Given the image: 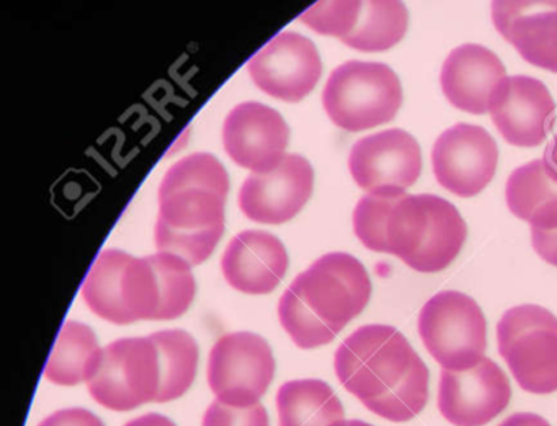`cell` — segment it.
<instances>
[{
	"instance_id": "44dd1931",
	"label": "cell",
	"mask_w": 557,
	"mask_h": 426,
	"mask_svg": "<svg viewBox=\"0 0 557 426\" xmlns=\"http://www.w3.org/2000/svg\"><path fill=\"white\" fill-rule=\"evenodd\" d=\"M508 210L531 229H557V175L543 159L511 172L505 188Z\"/></svg>"
},
{
	"instance_id": "4fadbf2b",
	"label": "cell",
	"mask_w": 557,
	"mask_h": 426,
	"mask_svg": "<svg viewBox=\"0 0 557 426\" xmlns=\"http://www.w3.org/2000/svg\"><path fill=\"white\" fill-rule=\"evenodd\" d=\"M510 399V380L488 358L472 369H443L440 376V413L455 426L487 425L507 409Z\"/></svg>"
},
{
	"instance_id": "ba28073f",
	"label": "cell",
	"mask_w": 557,
	"mask_h": 426,
	"mask_svg": "<svg viewBox=\"0 0 557 426\" xmlns=\"http://www.w3.org/2000/svg\"><path fill=\"white\" fill-rule=\"evenodd\" d=\"M419 334L443 369L462 373L485 358L487 322L465 292L442 291L429 299L420 311Z\"/></svg>"
},
{
	"instance_id": "4316f807",
	"label": "cell",
	"mask_w": 557,
	"mask_h": 426,
	"mask_svg": "<svg viewBox=\"0 0 557 426\" xmlns=\"http://www.w3.org/2000/svg\"><path fill=\"white\" fill-rule=\"evenodd\" d=\"M406 191L384 188L364 195L354 211V229L360 242L373 252L387 253V223Z\"/></svg>"
},
{
	"instance_id": "3957f363",
	"label": "cell",
	"mask_w": 557,
	"mask_h": 426,
	"mask_svg": "<svg viewBox=\"0 0 557 426\" xmlns=\"http://www.w3.org/2000/svg\"><path fill=\"white\" fill-rule=\"evenodd\" d=\"M370 298L371 279L361 262L348 253H327L283 292L278 317L299 348L312 350L331 343Z\"/></svg>"
},
{
	"instance_id": "5bb4252c",
	"label": "cell",
	"mask_w": 557,
	"mask_h": 426,
	"mask_svg": "<svg viewBox=\"0 0 557 426\" xmlns=\"http://www.w3.org/2000/svg\"><path fill=\"white\" fill-rule=\"evenodd\" d=\"M488 113L502 138L518 148H536L553 128L554 105L549 90L530 76L502 79L492 90Z\"/></svg>"
},
{
	"instance_id": "484cf974",
	"label": "cell",
	"mask_w": 557,
	"mask_h": 426,
	"mask_svg": "<svg viewBox=\"0 0 557 426\" xmlns=\"http://www.w3.org/2000/svg\"><path fill=\"white\" fill-rule=\"evenodd\" d=\"M158 276L159 304L156 321H172L181 317L190 308L197 292V283L191 275L190 263L172 253L159 252L148 255Z\"/></svg>"
},
{
	"instance_id": "d6a6232c",
	"label": "cell",
	"mask_w": 557,
	"mask_h": 426,
	"mask_svg": "<svg viewBox=\"0 0 557 426\" xmlns=\"http://www.w3.org/2000/svg\"><path fill=\"white\" fill-rule=\"evenodd\" d=\"M125 426H177L168 416L161 415V413H146V415L138 416V418L132 419L126 423Z\"/></svg>"
},
{
	"instance_id": "8992f818",
	"label": "cell",
	"mask_w": 557,
	"mask_h": 426,
	"mask_svg": "<svg viewBox=\"0 0 557 426\" xmlns=\"http://www.w3.org/2000/svg\"><path fill=\"white\" fill-rule=\"evenodd\" d=\"M83 298L94 314L116 325L156 321L158 276L148 256L136 259L122 250H103L83 285Z\"/></svg>"
},
{
	"instance_id": "2e32d148",
	"label": "cell",
	"mask_w": 557,
	"mask_h": 426,
	"mask_svg": "<svg viewBox=\"0 0 557 426\" xmlns=\"http://www.w3.org/2000/svg\"><path fill=\"white\" fill-rule=\"evenodd\" d=\"M351 177L368 193L384 188L406 191L419 180L422 151L404 129H386L355 142L348 158Z\"/></svg>"
},
{
	"instance_id": "d4e9b609",
	"label": "cell",
	"mask_w": 557,
	"mask_h": 426,
	"mask_svg": "<svg viewBox=\"0 0 557 426\" xmlns=\"http://www.w3.org/2000/svg\"><path fill=\"white\" fill-rule=\"evenodd\" d=\"M161 364V390L156 402L164 403L184 396L197 376L198 344L184 330H162L149 335Z\"/></svg>"
},
{
	"instance_id": "e575fe53",
	"label": "cell",
	"mask_w": 557,
	"mask_h": 426,
	"mask_svg": "<svg viewBox=\"0 0 557 426\" xmlns=\"http://www.w3.org/2000/svg\"><path fill=\"white\" fill-rule=\"evenodd\" d=\"M334 426H373L370 423L361 422V419H344V422L335 423Z\"/></svg>"
},
{
	"instance_id": "277c9868",
	"label": "cell",
	"mask_w": 557,
	"mask_h": 426,
	"mask_svg": "<svg viewBox=\"0 0 557 426\" xmlns=\"http://www.w3.org/2000/svg\"><path fill=\"white\" fill-rule=\"evenodd\" d=\"M387 253L419 273L448 268L461 252L468 227L455 204L436 195H407L387 223Z\"/></svg>"
},
{
	"instance_id": "f1b7e54d",
	"label": "cell",
	"mask_w": 557,
	"mask_h": 426,
	"mask_svg": "<svg viewBox=\"0 0 557 426\" xmlns=\"http://www.w3.org/2000/svg\"><path fill=\"white\" fill-rule=\"evenodd\" d=\"M201 426H270L269 413L262 403L236 409L214 400L208 406Z\"/></svg>"
},
{
	"instance_id": "836d02e7",
	"label": "cell",
	"mask_w": 557,
	"mask_h": 426,
	"mask_svg": "<svg viewBox=\"0 0 557 426\" xmlns=\"http://www.w3.org/2000/svg\"><path fill=\"white\" fill-rule=\"evenodd\" d=\"M543 161L546 162L547 167L557 175V135L554 136L553 141L547 145Z\"/></svg>"
},
{
	"instance_id": "7a4b0ae2",
	"label": "cell",
	"mask_w": 557,
	"mask_h": 426,
	"mask_svg": "<svg viewBox=\"0 0 557 426\" xmlns=\"http://www.w3.org/2000/svg\"><path fill=\"white\" fill-rule=\"evenodd\" d=\"M230 177L207 152L175 162L159 187L156 246L181 256L190 266L210 259L224 233V203Z\"/></svg>"
},
{
	"instance_id": "52a82bcc",
	"label": "cell",
	"mask_w": 557,
	"mask_h": 426,
	"mask_svg": "<svg viewBox=\"0 0 557 426\" xmlns=\"http://www.w3.org/2000/svg\"><path fill=\"white\" fill-rule=\"evenodd\" d=\"M498 353L521 389L557 390V317L541 305L508 309L497 325Z\"/></svg>"
},
{
	"instance_id": "7402d4cb",
	"label": "cell",
	"mask_w": 557,
	"mask_h": 426,
	"mask_svg": "<svg viewBox=\"0 0 557 426\" xmlns=\"http://www.w3.org/2000/svg\"><path fill=\"white\" fill-rule=\"evenodd\" d=\"M280 426H334L344 422L341 399L324 380H289L276 393Z\"/></svg>"
},
{
	"instance_id": "9a60e30c",
	"label": "cell",
	"mask_w": 557,
	"mask_h": 426,
	"mask_svg": "<svg viewBox=\"0 0 557 426\" xmlns=\"http://www.w3.org/2000/svg\"><path fill=\"white\" fill-rule=\"evenodd\" d=\"M314 171L308 159L286 154L275 168L249 175L239 191V206L253 223L283 224L302 210L312 195Z\"/></svg>"
},
{
	"instance_id": "7c38bea8",
	"label": "cell",
	"mask_w": 557,
	"mask_h": 426,
	"mask_svg": "<svg viewBox=\"0 0 557 426\" xmlns=\"http://www.w3.org/2000/svg\"><path fill=\"white\" fill-rule=\"evenodd\" d=\"M247 70L262 92L298 103L318 86L322 61L311 40L295 32H283L256 53Z\"/></svg>"
},
{
	"instance_id": "cb8c5ba5",
	"label": "cell",
	"mask_w": 557,
	"mask_h": 426,
	"mask_svg": "<svg viewBox=\"0 0 557 426\" xmlns=\"http://www.w3.org/2000/svg\"><path fill=\"white\" fill-rule=\"evenodd\" d=\"M409 27V12L399 0H361L357 27L344 41L347 47L364 53L391 50Z\"/></svg>"
},
{
	"instance_id": "1f68e13d",
	"label": "cell",
	"mask_w": 557,
	"mask_h": 426,
	"mask_svg": "<svg viewBox=\"0 0 557 426\" xmlns=\"http://www.w3.org/2000/svg\"><path fill=\"white\" fill-rule=\"evenodd\" d=\"M498 426H550L547 419L536 413L520 412L505 418Z\"/></svg>"
},
{
	"instance_id": "83f0119b",
	"label": "cell",
	"mask_w": 557,
	"mask_h": 426,
	"mask_svg": "<svg viewBox=\"0 0 557 426\" xmlns=\"http://www.w3.org/2000/svg\"><path fill=\"white\" fill-rule=\"evenodd\" d=\"M360 12L361 0H331L312 5L299 21L318 34L345 40L357 27Z\"/></svg>"
},
{
	"instance_id": "30bf717a",
	"label": "cell",
	"mask_w": 557,
	"mask_h": 426,
	"mask_svg": "<svg viewBox=\"0 0 557 426\" xmlns=\"http://www.w3.org/2000/svg\"><path fill=\"white\" fill-rule=\"evenodd\" d=\"M275 376L272 348L260 335L236 331L223 335L208 358V384L224 405H257Z\"/></svg>"
},
{
	"instance_id": "9c48e42d",
	"label": "cell",
	"mask_w": 557,
	"mask_h": 426,
	"mask_svg": "<svg viewBox=\"0 0 557 426\" xmlns=\"http://www.w3.org/2000/svg\"><path fill=\"white\" fill-rule=\"evenodd\" d=\"M90 396L113 412H132L156 402L161 390V364L151 338H122L103 348L96 376L87 383Z\"/></svg>"
},
{
	"instance_id": "4dcf8cb0",
	"label": "cell",
	"mask_w": 557,
	"mask_h": 426,
	"mask_svg": "<svg viewBox=\"0 0 557 426\" xmlns=\"http://www.w3.org/2000/svg\"><path fill=\"white\" fill-rule=\"evenodd\" d=\"M531 243H533L534 252H536L544 262L557 266V229H531Z\"/></svg>"
},
{
	"instance_id": "ac0fdd59",
	"label": "cell",
	"mask_w": 557,
	"mask_h": 426,
	"mask_svg": "<svg viewBox=\"0 0 557 426\" xmlns=\"http://www.w3.org/2000/svg\"><path fill=\"white\" fill-rule=\"evenodd\" d=\"M492 21L524 61L557 74V2L495 0Z\"/></svg>"
},
{
	"instance_id": "e0dca14e",
	"label": "cell",
	"mask_w": 557,
	"mask_h": 426,
	"mask_svg": "<svg viewBox=\"0 0 557 426\" xmlns=\"http://www.w3.org/2000/svg\"><path fill=\"white\" fill-rule=\"evenodd\" d=\"M289 129L276 110L259 102H246L231 110L223 126L227 155L240 167L269 172L285 158Z\"/></svg>"
},
{
	"instance_id": "f546056e",
	"label": "cell",
	"mask_w": 557,
	"mask_h": 426,
	"mask_svg": "<svg viewBox=\"0 0 557 426\" xmlns=\"http://www.w3.org/2000/svg\"><path fill=\"white\" fill-rule=\"evenodd\" d=\"M38 426H106L99 416L86 409L58 410Z\"/></svg>"
},
{
	"instance_id": "603a6c76",
	"label": "cell",
	"mask_w": 557,
	"mask_h": 426,
	"mask_svg": "<svg viewBox=\"0 0 557 426\" xmlns=\"http://www.w3.org/2000/svg\"><path fill=\"white\" fill-rule=\"evenodd\" d=\"M102 354L103 348H100L92 328L81 322H66L45 367V376L58 386L89 383L99 371Z\"/></svg>"
},
{
	"instance_id": "d6986e66",
	"label": "cell",
	"mask_w": 557,
	"mask_h": 426,
	"mask_svg": "<svg viewBox=\"0 0 557 426\" xmlns=\"http://www.w3.org/2000/svg\"><path fill=\"white\" fill-rule=\"evenodd\" d=\"M221 270L237 291L269 295L285 278L288 253L278 237L263 230H244L226 247Z\"/></svg>"
},
{
	"instance_id": "ffe728a7",
	"label": "cell",
	"mask_w": 557,
	"mask_h": 426,
	"mask_svg": "<svg viewBox=\"0 0 557 426\" xmlns=\"http://www.w3.org/2000/svg\"><path fill=\"white\" fill-rule=\"evenodd\" d=\"M507 77L504 63L481 45H462L443 63L440 83L448 102L462 112L484 115L492 90Z\"/></svg>"
},
{
	"instance_id": "8fae6325",
	"label": "cell",
	"mask_w": 557,
	"mask_h": 426,
	"mask_svg": "<svg viewBox=\"0 0 557 426\" xmlns=\"http://www.w3.org/2000/svg\"><path fill=\"white\" fill-rule=\"evenodd\" d=\"M497 162V145L482 126L458 123L446 129L433 146L436 180L456 197L481 193L494 178Z\"/></svg>"
},
{
	"instance_id": "6da1fadb",
	"label": "cell",
	"mask_w": 557,
	"mask_h": 426,
	"mask_svg": "<svg viewBox=\"0 0 557 426\" xmlns=\"http://www.w3.org/2000/svg\"><path fill=\"white\" fill-rule=\"evenodd\" d=\"M334 366L342 386L381 418L410 422L429 402V367L391 325L355 330L338 347Z\"/></svg>"
},
{
	"instance_id": "5b68a950",
	"label": "cell",
	"mask_w": 557,
	"mask_h": 426,
	"mask_svg": "<svg viewBox=\"0 0 557 426\" xmlns=\"http://www.w3.org/2000/svg\"><path fill=\"white\" fill-rule=\"evenodd\" d=\"M403 84L383 63L347 61L332 71L322 93L334 125L357 133L394 120L403 105Z\"/></svg>"
}]
</instances>
